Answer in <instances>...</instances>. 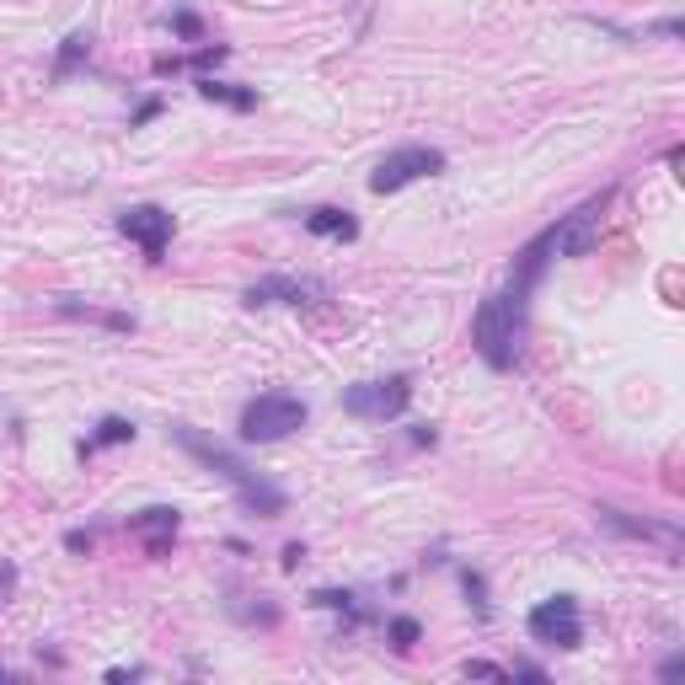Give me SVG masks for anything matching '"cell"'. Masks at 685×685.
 <instances>
[{"instance_id":"obj_1","label":"cell","mask_w":685,"mask_h":685,"mask_svg":"<svg viewBox=\"0 0 685 685\" xmlns=\"http://www.w3.org/2000/svg\"><path fill=\"white\" fill-rule=\"evenodd\" d=\"M172 440L183 444L194 461H199L203 472H214V477H225V483L236 487V498H242L246 515H257V520H274V515H284L289 509V498H284V487H274L263 472H252L242 455L231 450V444L209 440V434H199V429H188V423H172Z\"/></svg>"},{"instance_id":"obj_2","label":"cell","mask_w":685,"mask_h":685,"mask_svg":"<svg viewBox=\"0 0 685 685\" xmlns=\"http://www.w3.org/2000/svg\"><path fill=\"white\" fill-rule=\"evenodd\" d=\"M524 332H530V311L515 306L509 295H487L483 306H477V322H472V343H477V354H483L493 369H515L524 354Z\"/></svg>"},{"instance_id":"obj_3","label":"cell","mask_w":685,"mask_h":685,"mask_svg":"<svg viewBox=\"0 0 685 685\" xmlns=\"http://www.w3.org/2000/svg\"><path fill=\"white\" fill-rule=\"evenodd\" d=\"M306 429V402L295 391H263L242 407V440L246 444H274L284 434Z\"/></svg>"},{"instance_id":"obj_4","label":"cell","mask_w":685,"mask_h":685,"mask_svg":"<svg viewBox=\"0 0 685 685\" xmlns=\"http://www.w3.org/2000/svg\"><path fill=\"white\" fill-rule=\"evenodd\" d=\"M412 402V375H386V380H360L343 391V412L364 418V423H386V418H402Z\"/></svg>"},{"instance_id":"obj_5","label":"cell","mask_w":685,"mask_h":685,"mask_svg":"<svg viewBox=\"0 0 685 685\" xmlns=\"http://www.w3.org/2000/svg\"><path fill=\"white\" fill-rule=\"evenodd\" d=\"M440 172H444V151H434V145H402V151L380 156V166L369 172V194H402L407 183L440 177Z\"/></svg>"},{"instance_id":"obj_6","label":"cell","mask_w":685,"mask_h":685,"mask_svg":"<svg viewBox=\"0 0 685 685\" xmlns=\"http://www.w3.org/2000/svg\"><path fill=\"white\" fill-rule=\"evenodd\" d=\"M524 627H530L535 643H546V648H578L584 643V621H578V600H573V595L541 600L530 616H524Z\"/></svg>"},{"instance_id":"obj_7","label":"cell","mask_w":685,"mask_h":685,"mask_svg":"<svg viewBox=\"0 0 685 685\" xmlns=\"http://www.w3.org/2000/svg\"><path fill=\"white\" fill-rule=\"evenodd\" d=\"M119 231L129 236V242L140 246L151 263H162L166 246H172V231H177V220H172V209H162V203H129L119 214Z\"/></svg>"},{"instance_id":"obj_8","label":"cell","mask_w":685,"mask_h":685,"mask_svg":"<svg viewBox=\"0 0 685 685\" xmlns=\"http://www.w3.org/2000/svg\"><path fill=\"white\" fill-rule=\"evenodd\" d=\"M332 289L322 279H306V274H268V279L246 284V306H317Z\"/></svg>"},{"instance_id":"obj_9","label":"cell","mask_w":685,"mask_h":685,"mask_svg":"<svg viewBox=\"0 0 685 685\" xmlns=\"http://www.w3.org/2000/svg\"><path fill=\"white\" fill-rule=\"evenodd\" d=\"M177 524H183V515H177L172 504H151V509L129 515V530H134L140 541H145V552H151V557H166V546H172Z\"/></svg>"},{"instance_id":"obj_10","label":"cell","mask_w":685,"mask_h":685,"mask_svg":"<svg viewBox=\"0 0 685 685\" xmlns=\"http://www.w3.org/2000/svg\"><path fill=\"white\" fill-rule=\"evenodd\" d=\"M595 520L605 524V530H616V535H632V541H659V546H681V530L675 524H653V520H632V515H621V509H610V504H600L595 509Z\"/></svg>"},{"instance_id":"obj_11","label":"cell","mask_w":685,"mask_h":685,"mask_svg":"<svg viewBox=\"0 0 685 685\" xmlns=\"http://www.w3.org/2000/svg\"><path fill=\"white\" fill-rule=\"evenodd\" d=\"M306 231H311V236H327V242H354V236H360V220H354L349 209H338V203H322V209L306 214Z\"/></svg>"},{"instance_id":"obj_12","label":"cell","mask_w":685,"mask_h":685,"mask_svg":"<svg viewBox=\"0 0 685 685\" xmlns=\"http://www.w3.org/2000/svg\"><path fill=\"white\" fill-rule=\"evenodd\" d=\"M199 97H209V102H225V108H236V113H252V108H257V91L231 86V81H214V76H199Z\"/></svg>"},{"instance_id":"obj_13","label":"cell","mask_w":685,"mask_h":685,"mask_svg":"<svg viewBox=\"0 0 685 685\" xmlns=\"http://www.w3.org/2000/svg\"><path fill=\"white\" fill-rule=\"evenodd\" d=\"M129 440H134V423H129V418H102V423H97V434L81 440V455H97L102 444H129Z\"/></svg>"},{"instance_id":"obj_14","label":"cell","mask_w":685,"mask_h":685,"mask_svg":"<svg viewBox=\"0 0 685 685\" xmlns=\"http://www.w3.org/2000/svg\"><path fill=\"white\" fill-rule=\"evenodd\" d=\"M86 54H91V33H70V38H65V48H59V59H54V81H65V76L81 65Z\"/></svg>"},{"instance_id":"obj_15","label":"cell","mask_w":685,"mask_h":685,"mask_svg":"<svg viewBox=\"0 0 685 685\" xmlns=\"http://www.w3.org/2000/svg\"><path fill=\"white\" fill-rule=\"evenodd\" d=\"M59 311H70V317H86V322H102V327H113V332H134V317H119V311H97V306H76L70 295L59 300Z\"/></svg>"},{"instance_id":"obj_16","label":"cell","mask_w":685,"mask_h":685,"mask_svg":"<svg viewBox=\"0 0 685 685\" xmlns=\"http://www.w3.org/2000/svg\"><path fill=\"white\" fill-rule=\"evenodd\" d=\"M386 632H391V643H397V648H412V643H418V638H423V627H418L412 616H397V621H391Z\"/></svg>"},{"instance_id":"obj_17","label":"cell","mask_w":685,"mask_h":685,"mask_svg":"<svg viewBox=\"0 0 685 685\" xmlns=\"http://www.w3.org/2000/svg\"><path fill=\"white\" fill-rule=\"evenodd\" d=\"M172 27H177L183 38H199V33H203V27H199V16H194V11H172Z\"/></svg>"},{"instance_id":"obj_18","label":"cell","mask_w":685,"mask_h":685,"mask_svg":"<svg viewBox=\"0 0 685 685\" xmlns=\"http://www.w3.org/2000/svg\"><path fill=\"white\" fill-rule=\"evenodd\" d=\"M16 595V563H0V600Z\"/></svg>"},{"instance_id":"obj_19","label":"cell","mask_w":685,"mask_h":685,"mask_svg":"<svg viewBox=\"0 0 685 685\" xmlns=\"http://www.w3.org/2000/svg\"><path fill=\"white\" fill-rule=\"evenodd\" d=\"M65 546H70V552H91V546H97V535H91V530H70V535H65Z\"/></svg>"},{"instance_id":"obj_20","label":"cell","mask_w":685,"mask_h":685,"mask_svg":"<svg viewBox=\"0 0 685 685\" xmlns=\"http://www.w3.org/2000/svg\"><path fill=\"white\" fill-rule=\"evenodd\" d=\"M466 675H493V681H504L509 670H498V664H487V659H472V664H466Z\"/></svg>"},{"instance_id":"obj_21","label":"cell","mask_w":685,"mask_h":685,"mask_svg":"<svg viewBox=\"0 0 685 685\" xmlns=\"http://www.w3.org/2000/svg\"><path fill=\"white\" fill-rule=\"evenodd\" d=\"M156 113H162V102L151 97V102H140V113H134V123H151V119H156Z\"/></svg>"}]
</instances>
